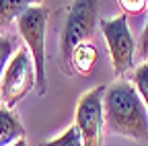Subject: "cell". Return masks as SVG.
<instances>
[{"mask_svg":"<svg viewBox=\"0 0 148 146\" xmlns=\"http://www.w3.org/2000/svg\"><path fill=\"white\" fill-rule=\"evenodd\" d=\"M103 115L111 134L148 144V109L132 82L117 80L105 88Z\"/></svg>","mask_w":148,"mask_h":146,"instance_id":"cell-1","label":"cell"},{"mask_svg":"<svg viewBox=\"0 0 148 146\" xmlns=\"http://www.w3.org/2000/svg\"><path fill=\"white\" fill-rule=\"evenodd\" d=\"M16 49H18V43H16L12 37H2V35H0V78H2L4 68H6V64L10 62L12 53H14Z\"/></svg>","mask_w":148,"mask_h":146,"instance_id":"cell-12","label":"cell"},{"mask_svg":"<svg viewBox=\"0 0 148 146\" xmlns=\"http://www.w3.org/2000/svg\"><path fill=\"white\" fill-rule=\"evenodd\" d=\"M134 86L138 90V95L142 97L146 109H148V62L140 64L134 72Z\"/></svg>","mask_w":148,"mask_h":146,"instance_id":"cell-11","label":"cell"},{"mask_svg":"<svg viewBox=\"0 0 148 146\" xmlns=\"http://www.w3.org/2000/svg\"><path fill=\"white\" fill-rule=\"evenodd\" d=\"M10 146H29V144H27V140H25V138H21V140H16V142H14V144H10Z\"/></svg>","mask_w":148,"mask_h":146,"instance_id":"cell-15","label":"cell"},{"mask_svg":"<svg viewBox=\"0 0 148 146\" xmlns=\"http://www.w3.org/2000/svg\"><path fill=\"white\" fill-rule=\"evenodd\" d=\"M97 23V0H72L68 6L66 21L60 33V49H62V62L66 74L72 76V51L80 41L92 37Z\"/></svg>","mask_w":148,"mask_h":146,"instance_id":"cell-3","label":"cell"},{"mask_svg":"<svg viewBox=\"0 0 148 146\" xmlns=\"http://www.w3.org/2000/svg\"><path fill=\"white\" fill-rule=\"evenodd\" d=\"M49 10L43 4H33L23 14L16 16V27L21 37L25 39L29 53L35 64V86L39 97L47 93V76H45V27H47Z\"/></svg>","mask_w":148,"mask_h":146,"instance_id":"cell-2","label":"cell"},{"mask_svg":"<svg viewBox=\"0 0 148 146\" xmlns=\"http://www.w3.org/2000/svg\"><path fill=\"white\" fill-rule=\"evenodd\" d=\"M99 27L107 41V49L113 64V72L117 76L125 74L134 62V37L127 27V16L119 14L115 19H101Z\"/></svg>","mask_w":148,"mask_h":146,"instance_id":"cell-5","label":"cell"},{"mask_svg":"<svg viewBox=\"0 0 148 146\" xmlns=\"http://www.w3.org/2000/svg\"><path fill=\"white\" fill-rule=\"evenodd\" d=\"M140 49H142V56H148V8H146V27H144V33H142Z\"/></svg>","mask_w":148,"mask_h":146,"instance_id":"cell-14","label":"cell"},{"mask_svg":"<svg viewBox=\"0 0 148 146\" xmlns=\"http://www.w3.org/2000/svg\"><path fill=\"white\" fill-rule=\"evenodd\" d=\"M103 95L105 86L90 88L78 99L76 107V125L84 146H103V130H105V115H103Z\"/></svg>","mask_w":148,"mask_h":146,"instance_id":"cell-6","label":"cell"},{"mask_svg":"<svg viewBox=\"0 0 148 146\" xmlns=\"http://www.w3.org/2000/svg\"><path fill=\"white\" fill-rule=\"evenodd\" d=\"M25 138V127L12 109H0V146H10Z\"/></svg>","mask_w":148,"mask_h":146,"instance_id":"cell-7","label":"cell"},{"mask_svg":"<svg viewBox=\"0 0 148 146\" xmlns=\"http://www.w3.org/2000/svg\"><path fill=\"white\" fill-rule=\"evenodd\" d=\"M117 2L123 8V14H142L148 8V0H117Z\"/></svg>","mask_w":148,"mask_h":146,"instance_id":"cell-13","label":"cell"},{"mask_svg":"<svg viewBox=\"0 0 148 146\" xmlns=\"http://www.w3.org/2000/svg\"><path fill=\"white\" fill-rule=\"evenodd\" d=\"M35 86V64L31 53L23 47L16 49L0 78V101L6 109L14 107Z\"/></svg>","mask_w":148,"mask_h":146,"instance_id":"cell-4","label":"cell"},{"mask_svg":"<svg viewBox=\"0 0 148 146\" xmlns=\"http://www.w3.org/2000/svg\"><path fill=\"white\" fill-rule=\"evenodd\" d=\"M97 60H99V51L88 41H80L72 51V68L82 76L90 74L92 68L97 66Z\"/></svg>","mask_w":148,"mask_h":146,"instance_id":"cell-8","label":"cell"},{"mask_svg":"<svg viewBox=\"0 0 148 146\" xmlns=\"http://www.w3.org/2000/svg\"><path fill=\"white\" fill-rule=\"evenodd\" d=\"M43 0H0V31L6 29L18 14H23L29 6L41 4Z\"/></svg>","mask_w":148,"mask_h":146,"instance_id":"cell-9","label":"cell"},{"mask_svg":"<svg viewBox=\"0 0 148 146\" xmlns=\"http://www.w3.org/2000/svg\"><path fill=\"white\" fill-rule=\"evenodd\" d=\"M39 146H84V144H82V138H80L78 127L76 125H70L62 136L53 138V140H47V142H43Z\"/></svg>","mask_w":148,"mask_h":146,"instance_id":"cell-10","label":"cell"}]
</instances>
